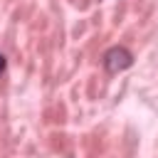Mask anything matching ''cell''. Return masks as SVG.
Instances as JSON below:
<instances>
[{
    "instance_id": "obj_1",
    "label": "cell",
    "mask_w": 158,
    "mask_h": 158,
    "mask_svg": "<svg viewBox=\"0 0 158 158\" xmlns=\"http://www.w3.org/2000/svg\"><path fill=\"white\" fill-rule=\"evenodd\" d=\"M101 62H104V69L109 74H118V72H123V69H128L133 64V54L126 47L116 44V47H111V49L104 52V59Z\"/></svg>"
},
{
    "instance_id": "obj_2",
    "label": "cell",
    "mask_w": 158,
    "mask_h": 158,
    "mask_svg": "<svg viewBox=\"0 0 158 158\" xmlns=\"http://www.w3.org/2000/svg\"><path fill=\"white\" fill-rule=\"evenodd\" d=\"M5 67H7V59H5V54H2V52H0V74H2V72H5Z\"/></svg>"
}]
</instances>
